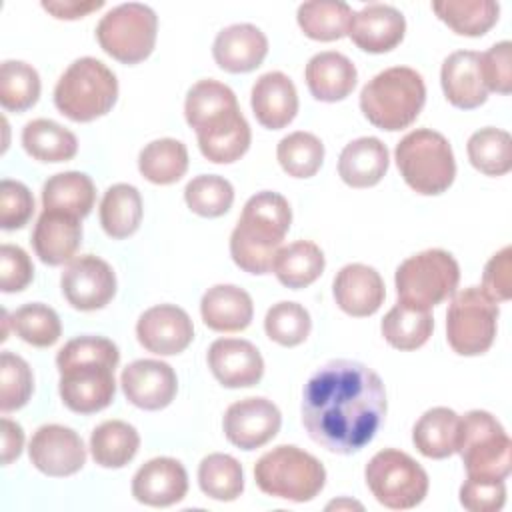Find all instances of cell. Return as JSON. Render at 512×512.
<instances>
[{"instance_id":"ffe728a7","label":"cell","mask_w":512,"mask_h":512,"mask_svg":"<svg viewBox=\"0 0 512 512\" xmlns=\"http://www.w3.org/2000/svg\"><path fill=\"white\" fill-rule=\"evenodd\" d=\"M406 32L404 14L390 4H368L352 14L348 36L352 42L370 54L394 50Z\"/></svg>"},{"instance_id":"ba28073f","label":"cell","mask_w":512,"mask_h":512,"mask_svg":"<svg viewBox=\"0 0 512 512\" xmlns=\"http://www.w3.org/2000/svg\"><path fill=\"white\" fill-rule=\"evenodd\" d=\"M456 452L470 478L504 480L512 468V440L486 410H470L460 418Z\"/></svg>"},{"instance_id":"2e32d148","label":"cell","mask_w":512,"mask_h":512,"mask_svg":"<svg viewBox=\"0 0 512 512\" xmlns=\"http://www.w3.org/2000/svg\"><path fill=\"white\" fill-rule=\"evenodd\" d=\"M28 456L36 470L52 478L72 476L86 464L82 438L62 424L40 426L28 444Z\"/></svg>"},{"instance_id":"603a6c76","label":"cell","mask_w":512,"mask_h":512,"mask_svg":"<svg viewBox=\"0 0 512 512\" xmlns=\"http://www.w3.org/2000/svg\"><path fill=\"white\" fill-rule=\"evenodd\" d=\"M268 54V38L254 24H232L222 28L212 44L214 62L230 72L244 74L256 70Z\"/></svg>"},{"instance_id":"30bf717a","label":"cell","mask_w":512,"mask_h":512,"mask_svg":"<svg viewBox=\"0 0 512 512\" xmlns=\"http://www.w3.org/2000/svg\"><path fill=\"white\" fill-rule=\"evenodd\" d=\"M156 34L158 16L140 2H126L108 10L96 26L100 48L122 64L146 60L154 50Z\"/></svg>"},{"instance_id":"7c38bea8","label":"cell","mask_w":512,"mask_h":512,"mask_svg":"<svg viewBox=\"0 0 512 512\" xmlns=\"http://www.w3.org/2000/svg\"><path fill=\"white\" fill-rule=\"evenodd\" d=\"M498 324V304L480 288L460 290L446 312V338L460 356L484 354L494 338Z\"/></svg>"},{"instance_id":"db71d44e","label":"cell","mask_w":512,"mask_h":512,"mask_svg":"<svg viewBox=\"0 0 512 512\" xmlns=\"http://www.w3.org/2000/svg\"><path fill=\"white\" fill-rule=\"evenodd\" d=\"M512 248L504 246L484 266L482 292L492 302H506L512 296Z\"/></svg>"},{"instance_id":"6da1fadb","label":"cell","mask_w":512,"mask_h":512,"mask_svg":"<svg viewBox=\"0 0 512 512\" xmlns=\"http://www.w3.org/2000/svg\"><path fill=\"white\" fill-rule=\"evenodd\" d=\"M382 378L362 362L330 360L302 390L308 436L334 454H354L376 436L386 416Z\"/></svg>"},{"instance_id":"5b68a950","label":"cell","mask_w":512,"mask_h":512,"mask_svg":"<svg viewBox=\"0 0 512 512\" xmlns=\"http://www.w3.org/2000/svg\"><path fill=\"white\" fill-rule=\"evenodd\" d=\"M116 98V74L92 56L74 60L54 88L56 108L72 122H90L108 114Z\"/></svg>"},{"instance_id":"f35d334b","label":"cell","mask_w":512,"mask_h":512,"mask_svg":"<svg viewBox=\"0 0 512 512\" xmlns=\"http://www.w3.org/2000/svg\"><path fill=\"white\" fill-rule=\"evenodd\" d=\"M352 8L346 2L312 0L298 6L296 20L302 32L318 42H334L348 34Z\"/></svg>"},{"instance_id":"52a82bcc","label":"cell","mask_w":512,"mask_h":512,"mask_svg":"<svg viewBox=\"0 0 512 512\" xmlns=\"http://www.w3.org/2000/svg\"><path fill=\"white\" fill-rule=\"evenodd\" d=\"M258 488L290 502L314 500L326 484L322 462L298 446H276L260 456L254 466Z\"/></svg>"},{"instance_id":"ac0fdd59","label":"cell","mask_w":512,"mask_h":512,"mask_svg":"<svg viewBox=\"0 0 512 512\" xmlns=\"http://www.w3.org/2000/svg\"><path fill=\"white\" fill-rule=\"evenodd\" d=\"M122 392L130 404L142 410L166 408L178 390V378L170 364L162 360H134L122 370Z\"/></svg>"},{"instance_id":"74e56055","label":"cell","mask_w":512,"mask_h":512,"mask_svg":"<svg viewBox=\"0 0 512 512\" xmlns=\"http://www.w3.org/2000/svg\"><path fill=\"white\" fill-rule=\"evenodd\" d=\"M432 10L460 36H484L500 14V6L494 0H442L432 2Z\"/></svg>"},{"instance_id":"cb8c5ba5","label":"cell","mask_w":512,"mask_h":512,"mask_svg":"<svg viewBox=\"0 0 512 512\" xmlns=\"http://www.w3.org/2000/svg\"><path fill=\"white\" fill-rule=\"evenodd\" d=\"M80 242V218L56 210H42L32 232V248L44 264L60 266L72 260Z\"/></svg>"},{"instance_id":"83f0119b","label":"cell","mask_w":512,"mask_h":512,"mask_svg":"<svg viewBox=\"0 0 512 512\" xmlns=\"http://www.w3.org/2000/svg\"><path fill=\"white\" fill-rule=\"evenodd\" d=\"M204 324L214 332H240L250 326L254 304L250 294L234 284H216L200 300Z\"/></svg>"},{"instance_id":"d6986e66","label":"cell","mask_w":512,"mask_h":512,"mask_svg":"<svg viewBox=\"0 0 512 512\" xmlns=\"http://www.w3.org/2000/svg\"><path fill=\"white\" fill-rule=\"evenodd\" d=\"M208 368L226 388L256 386L264 374L258 348L242 338H218L208 348Z\"/></svg>"},{"instance_id":"9c48e42d","label":"cell","mask_w":512,"mask_h":512,"mask_svg":"<svg viewBox=\"0 0 512 512\" xmlns=\"http://www.w3.org/2000/svg\"><path fill=\"white\" fill-rule=\"evenodd\" d=\"M398 302L430 310L448 300L460 282V266L456 258L440 248H430L406 258L396 268Z\"/></svg>"},{"instance_id":"e0dca14e","label":"cell","mask_w":512,"mask_h":512,"mask_svg":"<svg viewBox=\"0 0 512 512\" xmlns=\"http://www.w3.org/2000/svg\"><path fill=\"white\" fill-rule=\"evenodd\" d=\"M136 338L152 354L174 356L190 346L194 326L186 310L174 304H158L138 318Z\"/></svg>"},{"instance_id":"b9f144b4","label":"cell","mask_w":512,"mask_h":512,"mask_svg":"<svg viewBox=\"0 0 512 512\" xmlns=\"http://www.w3.org/2000/svg\"><path fill=\"white\" fill-rule=\"evenodd\" d=\"M276 158L288 176L310 178L324 162V144L312 132L298 130L278 142Z\"/></svg>"},{"instance_id":"8fae6325","label":"cell","mask_w":512,"mask_h":512,"mask_svg":"<svg viewBox=\"0 0 512 512\" xmlns=\"http://www.w3.org/2000/svg\"><path fill=\"white\" fill-rule=\"evenodd\" d=\"M364 478L376 502L390 510L414 508L428 494L426 470L396 448L376 452L366 464Z\"/></svg>"},{"instance_id":"4fadbf2b","label":"cell","mask_w":512,"mask_h":512,"mask_svg":"<svg viewBox=\"0 0 512 512\" xmlns=\"http://www.w3.org/2000/svg\"><path fill=\"white\" fill-rule=\"evenodd\" d=\"M60 286L72 308L92 312L104 308L114 298L116 274L106 260L84 254L70 260L62 272Z\"/></svg>"},{"instance_id":"6f0895ef","label":"cell","mask_w":512,"mask_h":512,"mask_svg":"<svg viewBox=\"0 0 512 512\" xmlns=\"http://www.w3.org/2000/svg\"><path fill=\"white\" fill-rule=\"evenodd\" d=\"M340 506H358V508H362L358 502H350V500H342V502H330L326 508L330 510V508H340Z\"/></svg>"},{"instance_id":"d4e9b609","label":"cell","mask_w":512,"mask_h":512,"mask_svg":"<svg viewBox=\"0 0 512 512\" xmlns=\"http://www.w3.org/2000/svg\"><path fill=\"white\" fill-rule=\"evenodd\" d=\"M250 104L256 120L264 128L280 130L288 126L298 112L296 86L284 72H266L254 82Z\"/></svg>"},{"instance_id":"5bb4252c","label":"cell","mask_w":512,"mask_h":512,"mask_svg":"<svg viewBox=\"0 0 512 512\" xmlns=\"http://www.w3.org/2000/svg\"><path fill=\"white\" fill-rule=\"evenodd\" d=\"M184 116L196 130V138L222 132L244 118L232 88L212 78L200 80L188 90Z\"/></svg>"},{"instance_id":"44dd1931","label":"cell","mask_w":512,"mask_h":512,"mask_svg":"<svg viewBox=\"0 0 512 512\" xmlns=\"http://www.w3.org/2000/svg\"><path fill=\"white\" fill-rule=\"evenodd\" d=\"M188 492V474L176 458H152L132 478V496L146 506L164 508L180 502Z\"/></svg>"},{"instance_id":"d6a6232c","label":"cell","mask_w":512,"mask_h":512,"mask_svg":"<svg viewBox=\"0 0 512 512\" xmlns=\"http://www.w3.org/2000/svg\"><path fill=\"white\" fill-rule=\"evenodd\" d=\"M142 214V196L132 184L120 182L104 192L100 202V224L110 238L122 240L132 236L140 228Z\"/></svg>"},{"instance_id":"11a10c76","label":"cell","mask_w":512,"mask_h":512,"mask_svg":"<svg viewBox=\"0 0 512 512\" xmlns=\"http://www.w3.org/2000/svg\"><path fill=\"white\" fill-rule=\"evenodd\" d=\"M104 6L102 0H92V2H78V0H58V2H42V8L48 10L54 18L60 20H76V18H84L86 14L100 10Z\"/></svg>"},{"instance_id":"f907efd6","label":"cell","mask_w":512,"mask_h":512,"mask_svg":"<svg viewBox=\"0 0 512 512\" xmlns=\"http://www.w3.org/2000/svg\"><path fill=\"white\" fill-rule=\"evenodd\" d=\"M480 74L486 90L498 94L512 92V44L502 40L480 54Z\"/></svg>"},{"instance_id":"ee69618b","label":"cell","mask_w":512,"mask_h":512,"mask_svg":"<svg viewBox=\"0 0 512 512\" xmlns=\"http://www.w3.org/2000/svg\"><path fill=\"white\" fill-rule=\"evenodd\" d=\"M10 324L16 336H20L26 344L36 348H48L58 342L62 334V324L58 314L40 302H30L20 306L12 316Z\"/></svg>"},{"instance_id":"f546056e","label":"cell","mask_w":512,"mask_h":512,"mask_svg":"<svg viewBox=\"0 0 512 512\" xmlns=\"http://www.w3.org/2000/svg\"><path fill=\"white\" fill-rule=\"evenodd\" d=\"M96 190L90 176L84 172H60L50 176L42 186L44 210L64 212L76 218H84L94 208Z\"/></svg>"},{"instance_id":"7dc6e473","label":"cell","mask_w":512,"mask_h":512,"mask_svg":"<svg viewBox=\"0 0 512 512\" xmlns=\"http://www.w3.org/2000/svg\"><path fill=\"white\" fill-rule=\"evenodd\" d=\"M34 390V376L24 358L12 352L0 356V408L12 412L28 404Z\"/></svg>"},{"instance_id":"8992f818","label":"cell","mask_w":512,"mask_h":512,"mask_svg":"<svg viewBox=\"0 0 512 512\" xmlns=\"http://www.w3.org/2000/svg\"><path fill=\"white\" fill-rule=\"evenodd\" d=\"M404 182L422 196L446 192L456 176V160L444 134L418 128L408 132L394 150Z\"/></svg>"},{"instance_id":"e575fe53","label":"cell","mask_w":512,"mask_h":512,"mask_svg":"<svg viewBox=\"0 0 512 512\" xmlns=\"http://www.w3.org/2000/svg\"><path fill=\"white\" fill-rule=\"evenodd\" d=\"M22 146L28 156L40 162H68L78 152L76 136L48 118H36L24 126Z\"/></svg>"},{"instance_id":"d590c367","label":"cell","mask_w":512,"mask_h":512,"mask_svg":"<svg viewBox=\"0 0 512 512\" xmlns=\"http://www.w3.org/2000/svg\"><path fill=\"white\" fill-rule=\"evenodd\" d=\"M384 340L396 350H416L428 342L434 330V318L428 310H420L398 302L380 324Z\"/></svg>"},{"instance_id":"816d5d0a","label":"cell","mask_w":512,"mask_h":512,"mask_svg":"<svg viewBox=\"0 0 512 512\" xmlns=\"http://www.w3.org/2000/svg\"><path fill=\"white\" fill-rule=\"evenodd\" d=\"M506 502L504 480L466 478L460 486V504L470 512H498Z\"/></svg>"},{"instance_id":"484cf974","label":"cell","mask_w":512,"mask_h":512,"mask_svg":"<svg viewBox=\"0 0 512 512\" xmlns=\"http://www.w3.org/2000/svg\"><path fill=\"white\" fill-rule=\"evenodd\" d=\"M440 82L446 100L462 110H474L488 98L480 74V54L474 50L452 52L440 70Z\"/></svg>"},{"instance_id":"c3c4849f","label":"cell","mask_w":512,"mask_h":512,"mask_svg":"<svg viewBox=\"0 0 512 512\" xmlns=\"http://www.w3.org/2000/svg\"><path fill=\"white\" fill-rule=\"evenodd\" d=\"M250 140V126L246 118H242L240 122L222 132L198 138V148L206 160L214 164H230L246 154V150L250 148Z\"/></svg>"},{"instance_id":"f5cc1de1","label":"cell","mask_w":512,"mask_h":512,"mask_svg":"<svg viewBox=\"0 0 512 512\" xmlns=\"http://www.w3.org/2000/svg\"><path fill=\"white\" fill-rule=\"evenodd\" d=\"M34 278V266L30 256L14 244H2L0 248V290L20 292Z\"/></svg>"},{"instance_id":"7bdbcfd3","label":"cell","mask_w":512,"mask_h":512,"mask_svg":"<svg viewBox=\"0 0 512 512\" xmlns=\"http://www.w3.org/2000/svg\"><path fill=\"white\" fill-rule=\"evenodd\" d=\"M40 76L22 60H4L0 66V104L10 112H24L38 102Z\"/></svg>"},{"instance_id":"8d00e7d4","label":"cell","mask_w":512,"mask_h":512,"mask_svg":"<svg viewBox=\"0 0 512 512\" xmlns=\"http://www.w3.org/2000/svg\"><path fill=\"white\" fill-rule=\"evenodd\" d=\"M138 170L152 184H174L188 170V150L176 138L152 140L140 150Z\"/></svg>"},{"instance_id":"277c9868","label":"cell","mask_w":512,"mask_h":512,"mask_svg":"<svg viewBox=\"0 0 512 512\" xmlns=\"http://www.w3.org/2000/svg\"><path fill=\"white\" fill-rule=\"evenodd\" d=\"M426 102V86L420 72L408 66H392L368 80L360 92V110L370 124L382 130L408 128Z\"/></svg>"},{"instance_id":"3957f363","label":"cell","mask_w":512,"mask_h":512,"mask_svg":"<svg viewBox=\"0 0 512 512\" xmlns=\"http://www.w3.org/2000/svg\"><path fill=\"white\" fill-rule=\"evenodd\" d=\"M290 222L292 210L282 194L262 190L250 196L230 234L234 264L250 274H268Z\"/></svg>"},{"instance_id":"f6af8a7d","label":"cell","mask_w":512,"mask_h":512,"mask_svg":"<svg viewBox=\"0 0 512 512\" xmlns=\"http://www.w3.org/2000/svg\"><path fill=\"white\" fill-rule=\"evenodd\" d=\"M184 200L194 214L218 218L230 210L234 202V188L218 174H200L186 184Z\"/></svg>"},{"instance_id":"836d02e7","label":"cell","mask_w":512,"mask_h":512,"mask_svg":"<svg viewBox=\"0 0 512 512\" xmlns=\"http://www.w3.org/2000/svg\"><path fill=\"white\" fill-rule=\"evenodd\" d=\"M140 436L136 428L124 420H106L90 434V452L102 468H122L136 456Z\"/></svg>"},{"instance_id":"7a4b0ae2","label":"cell","mask_w":512,"mask_h":512,"mask_svg":"<svg viewBox=\"0 0 512 512\" xmlns=\"http://www.w3.org/2000/svg\"><path fill=\"white\" fill-rule=\"evenodd\" d=\"M118 362V346L104 336L86 334L68 340L56 356L64 406L76 414L104 410L116 394L114 368Z\"/></svg>"},{"instance_id":"ab89813d","label":"cell","mask_w":512,"mask_h":512,"mask_svg":"<svg viewBox=\"0 0 512 512\" xmlns=\"http://www.w3.org/2000/svg\"><path fill=\"white\" fill-rule=\"evenodd\" d=\"M470 164L486 176H504L512 170V138L506 130L486 126L476 130L466 144Z\"/></svg>"},{"instance_id":"9f6ffc18","label":"cell","mask_w":512,"mask_h":512,"mask_svg":"<svg viewBox=\"0 0 512 512\" xmlns=\"http://www.w3.org/2000/svg\"><path fill=\"white\" fill-rule=\"evenodd\" d=\"M24 448L22 426L10 418H2V464L14 462Z\"/></svg>"},{"instance_id":"f1b7e54d","label":"cell","mask_w":512,"mask_h":512,"mask_svg":"<svg viewBox=\"0 0 512 512\" xmlns=\"http://www.w3.org/2000/svg\"><path fill=\"white\" fill-rule=\"evenodd\" d=\"M388 164L386 144L374 136H362L348 142L340 152L338 174L352 188H370L384 178Z\"/></svg>"},{"instance_id":"4316f807","label":"cell","mask_w":512,"mask_h":512,"mask_svg":"<svg viewBox=\"0 0 512 512\" xmlns=\"http://www.w3.org/2000/svg\"><path fill=\"white\" fill-rule=\"evenodd\" d=\"M310 94L320 102L344 100L356 86L358 72L352 60L340 52L326 50L314 54L304 70Z\"/></svg>"},{"instance_id":"60d3db41","label":"cell","mask_w":512,"mask_h":512,"mask_svg":"<svg viewBox=\"0 0 512 512\" xmlns=\"http://www.w3.org/2000/svg\"><path fill=\"white\" fill-rule=\"evenodd\" d=\"M200 490L220 502L236 500L244 490V472L230 454H208L198 466Z\"/></svg>"},{"instance_id":"4dcf8cb0","label":"cell","mask_w":512,"mask_h":512,"mask_svg":"<svg viewBox=\"0 0 512 512\" xmlns=\"http://www.w3.org/2000/svg\"><path fill=\"white\" fill-rule=\"evenodd\" d=\"M324 266V252L318 244L310 240H296L278 248L272 270L280 284L292 290H300L316 282L324 272Z\"/></svg>"},{"instance_id":"bcb514c9","label":"cell","mask_w":512,"mask_h":512,"mask_svg":"<svg viewBox=\"0 0 512 512\" xmlns=\"http://www.w3.org/2000/svg\"><path fill=\"white\" fill-rule=\"evenodd\" d=\"M312 328L308 310L298 302H278L264 318L266 336L286 348L302 344Z\"/></svg>"},{"instance_id":"1f68e13d","label":"cell","mask_w":512,"mask_h":512,"mask_svg":"<svg viewBox=\"0 0 512 512\" xmlns=\"http://www.w3.org/2000/svg\"><path fill=\"white\" fill-rule=\"evenodd\" d=\"M460 416L446 408L436 406L426 410L412 430V442L426 458L442 460L456 452Z\"/></svg>"},{"instance_id":"681fc988","label":"cell","mask_w":512,"mask_h":512,"mask_svg":"<svg viewBox=\"0 0 512 512\" xmlns=\"http://www.w3.org/2000/svg\"><path fill=\"white\" fill-rule=\"evenodd\" d=\"M34 214L32 192L18 180L4 178L0 182V226L16 230L28 224Z\"/></svg>"},{"instance_id":"9a60e30c","label":"cell","mask_w":512,"mask_h":512,"mask_svg":"<svg viewBox=\"0 0 512 512\" xmlns=\"http://www.w3.org/2000/svg\"><path fill=\"white\" fill-rule=\"evenodd\" d=\"M280 424L282 414L278 406L260 396L230 404L222 420L224 436L240 450H256L268 444L278 434Z\"/></svg>"},{"instance_id":"7402d4cb","label":"cell","mask_w":512,"mask_h":512,"mask_svg":"<svg viewBox=\"0 0 512 512\" xmlns=\"http://www.w3.org/2000/svg\"><path fill=\"white\" fill-rule=\"evenodd\" d=\"M332 294L342 312L354 318L372 316L380 310L386 288L382 276L366 264H346L334 276Z\"/></svg>"}]
</instances>
